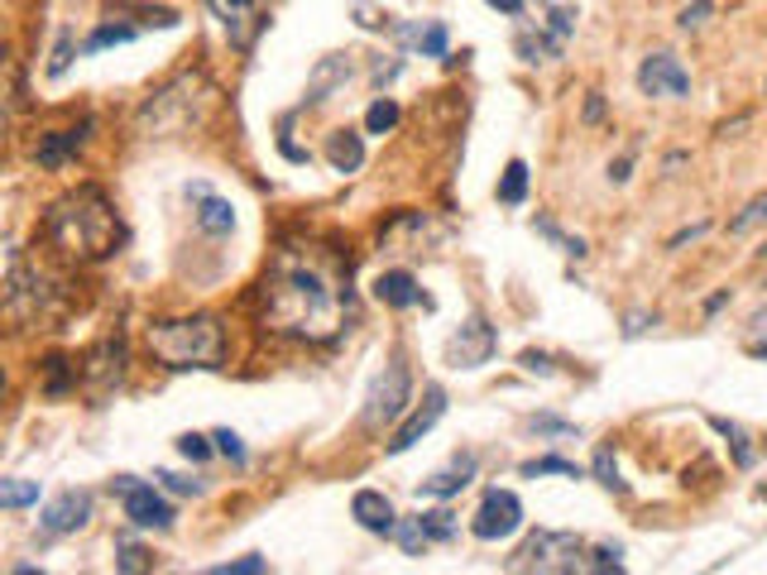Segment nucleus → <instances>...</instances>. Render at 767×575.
<instances>
[{
  "label": "nucleus",
  "instance_id": "aec40b11",
  "mask_svg": "<svg viewBox=\"0 0 767 575\" xmlns=\"http://www.w3.org/2000/svg\"><path fill=\"white\" fill-rule=\"evenodd\" d=\"M82 149V135L77 129H53V135L38 139V164L44 168H68V159Z\"/></svg>",
  "mask_w": 767,
  "mask_h": 575
},
{
  "label": "nucleus",
  "instance_id": "ddd939ff",
  "mask_svg": "<svg viewBox=\"0 0 767 575\" xmlns=\"http://www.w3.org/2000/svg\"><path fill=\"white\" fill-rule=\"evenodd\" d=\"M87 518H91V494L87 489H68V494H58V499L44 508L38 528L53 532V538H68V532L87 528Z\"/></svg>",
  "mask_w": 767,
  "mask_h": 575
},
{
  "label": "nucleus",
  "instance_id": "f03ea898",
  "mask_svg": "<svg viewBox=\"0 0 767 575\" xmlns=\"http://www.w3.org/2000/svg\"><path fill=\"white\" fill-rule=\"evenodd\" d=\"M44 235L53 250H63L68 259H105L125 240L121 216H115V206L97 188H77L53 202L44 216Z\"/></svg>",
  "mask_w": 767,
  "mask_h": 575
},
{
  "label": "nucleus",
  "instance_id": "bb28decb",
  "mask_svg": "<svg viewBox=\"0 0 767 575\" xmlns=\"http://www.w3.org/2000/svg\"><path fill=\"white\" fill-rule=\"evenodd\" d=\"M0 504H5V508H30V504H38V485H34V480H0Z\"/></svg>",
  "mask_w": 767,
  "mask_h": 575
},
{
  "label": "nucleus",
  "instance_id": "c9c22d12",
  "mask_svg": "<svg viewBox=\"0 0 767 575\" xmlns=\"http://www.w3.org/2000/svg\"><path fill=\"white\" fill-rule=\"evenodd\" d=\"M211 441H216V451L226 455L231 465H245V447H241V437H235L231 427H221V431H211Z\"/></svg>",
  "mask_w": 767,
  "mask_h": 575
},
{
  "label": "nucleus",
  "instance_id": "cd10ccee",
  "mask_svg": "<svg viewBox=\"0 0 767 575\" xmlns=\"http://www.w3.org/2000/svg\"><path fill=\"white\" fill-rule=\"evenodd\" d=\"M341 77H351V63L341 58V54H336V58H326L322 68H316V82H312V101H322L326 91H332V87L341 82Z\"/></svg>",
  "mask_w": 767,
  "mask_h": 575
},
{
  "label": "nucleus",
  "instance_id": "473e14b6",
  "mask_svg": "<svg viewBox=\"0 0 767 575\" xmlns=\"http://www.w3.org/2000/svg\"><path fill=\"white\" fill-rule=\"evenodd\" d=\"M763 221H767V198H753V202L744 206V216L730 221V235H748L753 226H763Z\"/></svg>",
  "mask_w": 767,
  "mask_h": 575
},
{
  "label": "nucleus",
  "instance_id": "2f4dec72",
  "mask_svg": "<svg viewBox=\"0 0 767 575\" xmlns=\"http://www.w3.org/2000/svg\"><path fill=\"white\" fill-rule=\"evenodd\" d=\"M537 235H547L552 245H562L566 255H576V259H586L590 250H586V240H580V235H562L557 226H552V221H537Z\"/></svg>",
  "mask_w": 767,
  "mask_h": 575
},
{
  "label": "nucleus",
  "instance_id": "de8ad7c7",
  "mask_svg": "<svg viewBox=\"0 0 767 575\" xmlns=\"http://www.w3.org/2000/svg\"><path fill=\"white\" fill-rule=\"evenodd\" d=\"M763 499H767V485H763Z\"/></svg>",
  "mask_w": 767,
  "mask_h": 575
},
{
  "label": "nucleus",
  "instance_id": "a18cd8bd",
  "mask_svg": "<svg viewBox=\"0 0 767 575\" xmlns=\"http://www.w3.org/2000/svg\"><path fill=\"white\" fill-rule=\"evenodd\" d=\"M489 10H499V15H523V0H485Z\"/></svg>",
  "mask_w": 767,
  "mask_h": 575
},
{
  "label": "nucleus",
  "instance_id": "4be33fe9",
  "mask_svg": "<svg viewBox=\"0 0 767 575\" xmlns=\"http://www.w3.org/2000/svg\"><path fill=\"white\" fill-rule=\"evenodd\" d=\"M393 538H399V546H403V556H422L432 546V532H427V522H422V514L418 518H399V528H393Z\"/></svg>",
  "mask_w": 767,
  "mask_h": 575
},
{
  "label": "nucleus",
  "instance_id": "9d476101",
  "mask_svg": "<svg viewBox=\"0 0 767 575\" xmlns=\"http://www.w3.org/2000/svg\"><path fill=\"white\" fill-rule=\"evenodd\" d=\"M121 379H125V341L115 336V341H101L82 360V384L91 398H105L111 388H121Z\"/></svg>",
  "mask_w": 767,
  "mask_h": 575
},
{
  "label": "nucleus",
  "instance_id": "39448f33",
  "mask_svg": "<svg viewBox=\"0 0 767 575\" xmlns=\"http://www.w3.org/2000/svg\"><path fill=\"white\" fill-rule=\"evenodd\" d=\"M586 542L576 532H533L519 556H509V571H580Z\"/></svg>",
  "mask_w": 767,
  "mask_h": 575
},
{
  "label": "nucleus",
  "instance_id": "a19ab883",
  "mask_svg": "<svg viewBox=\"0 0 767 575\" xmlns=\"http://www.w3.org/2000/svg\"><path fill=\"white\" fill-rule=\"evenodd\" d=\"M705 20H710V0H691V5L681 10V20H677V24H681V30H700Z\"/></svg>",
  "mask_w": 767,
  "mask_h": 575
},
{
  "label": "nucleus",
  "instance_id": "2eb2a0df",
  "mask_svg": "<svg viewBox=\"0 0 767 575\" xmlns=\"http://www.w3.org/2000/svg\"><path fill=\"white\" fill-rule=\"evenodd\" d=\"M351 518L360 522L365 532H375V538H393V528H399V514H393V504L383 499L379 489H355Z\"/></svg>",
  "mask_w": 767,
  "mask_h": 575
},
{
  "label": "nucleus",
  "instance_id": "e433bc0d",
  "mask_svg": "<svg viewBox=\"0 0 767 575\" xmlns=\"http://www.w3.org/2000/svg\"><path fill=\"white\" fill-rule=\"evenodd\" d=\"M594 475H600V485H604V489L624 494V480H619V465H614V455H610V451L594 455Z\"/></svg>",
  "mask_w": 767,
  "mask_h": 575
},
{
  "label": "nucleus",
  "instance_id": "dca6fc26",
  "mask_svg": "<svg viewBox=\"0 0 767 575\" xmlns=\"http://www.w3.org/2000/svg\"><path fill=\"white\" fill-rule=\"evenodd\" d=\"M326 164H332V173L351 178L365 168V135L360 129H332L326 135Z\"/></svg>",
  "mask_w": 767,
  "mask_h": 575
},
{
  "label": "nucleus",
  "instance_id": "4468645a",
  "mask_svg": "<svg viewBox=\"0 0 767 575\" xmlns=\"http://www.w3.org/2000/svg\"><path fill=\"white\" fill-rule=\"evenodd\" d=\"M207 5H211V15L226 24L231 44L245 48L249 38H255V24H259V15H264V5H269V0H207Z\"/></svg>",
  "mask_w": 767,
  "mask_h": 575
},
{
  "label": "nucleus",
  "instance_id": "0eeeda50",
  "mask_svg": "<svg viewBox=\"0 0 767 575\" xmlns=\"http://www.w3.org/2000/svg\"><path fill=\"white\" fill-rule=\"evenodd\" d=\"M115 494H121V508L135 528H154V532H168L174 528V504L164 499L154 485H144L135 475H115Z\"/></svg>",
  "mask_w": 767,
  "mask_h": 575
},
{
  "label": "nucleus",
  "instance_id": "f8f14e48",
  "mask_svg": "<svg viewBox=\"0 0 767 575\" xmlns=\"http://www.w3.org/2000/svg\"><path fill=\"white\" fill-rule=\"evenodd\" d=\"M638 87L647 91V97H671V101H681L686 91H691V72L681 68V58H671V54H653L638 68Z\"/></svg>",
  "mask_w": 767,
  "mask_h": 575
},
{
  "label": "nucleus",
  "instance_id": "b1692460",
  "mask_svg": "<svg viewBox=\"0 0 767 575\" xmlns=\"http://www.w3.org/2000/svg\"><path fill=\"white\" fill-rule=\"evenodd\" d=\"M399 115H403L399 101H393V97H379L375 106L365 111V135H389V129L399 125Z\"/></svg>",
  "mask_w": 767,
  "mask_h": 575
},
{
  "label": "nucleus",
  "instance_id": "6e6552de",
  "mask_svg": "<svg viewBox=\"0 0 767 575\" xmlns=\"http://www.w3.org/2000/svg\"><path fill=\"white\" fill-rule=\"evenodd\" d=\"M523 528V499L513 489H485L480 508L470 514V532L480 542H504Z\"/></svg>",
  "mask_w": 767,
  "mask_h": 575
},
{
  "label": "nucleus",
  "instance_id": "423d86ee",
  "mask_svg": "<svg viewBox=\"0 0 767 575\" xmlns=\"http://www.w3.org/2000/svg\"><path fill=\"white\" fill-rule=\"evenodd\" d=\"M408 403H413V384H408V370H403V360H389V370H383V374L375 379V388H369L360 422H365L369 431L393 427V422H399V417L408 413Z\"/></svg>",
  "mask_w": 767,
  "mask_h": 575
},
{
  "label": "nucleus",
  "instance_id": "58836bf2",
  "mask_svg": "<svg viewBox=\"0 0 767 575\" xmlns=\"http://www.w3.org/2000/svg\"><path fill=\"white\" fill-rule=\"evenodd\" d=\"M547 30L566 44V38L576 34V10H571V5H557V10H552V20H547Z\"/></svg>",
  "mask_w": 767,
  "mask_h": 575
},
{
  "label": "nucleus",
  "instance_id": "f3484780",
  "mask_svg": "<svg viewBox=\"0 0 767 575\" xmlns=\"http://www.w3.org/2000/svg\"><path fill=\"white\" fill-rule=\"evenodd\" d=\"M375 297L383 307H418V303H427V297H422V288H418V279L408 269H383L379 279H375Z\"/></svg>",
  "mask_w": 767,
  "mask_h": 575
},
{
  "label": "nucleus",
  "instance_id": "6ab92c4d",
  "mask_svg": "<svg viewBox=\"0 0 767 575\" xmlns=\"http://www.w3.org/2000/svg\"><path fill=\"white\" fill-rule=\"evenodd\" d=\"M188 198H197V226H202L207 235H231L235 230V206L226 198H211V192L197 182V188H188Z\"/></svg>",
  "mask_w": 767,
  "mask_h": 575
},
{
  "label": "nucleus",
  "instance_id": "1a4fd4ad",
  "mask_svg": "<svg viewBox=\"0 0 767 575\" xmlns=\"http://www.w3.org/2000/svg\"><path fill=\"white\" fill-rule=\"evenodd\" d=\"M494 350H499L494 326L485 317H470L452 341H446V364H452V370H480V364L494 360Z\"/></svg>",
  "mask_w": 767,
  "mask_h": 575
},
{
  "label": "nucleus",
  "instance_id": "c03bdc74",
  "mask_svg": "<svg viewBox=\"0 0 767 575\" xmlns=\"http://www.w3.org/2000/svg\"><path fill=\"white\" fill-rule=\"evenodd\" d=\"M158 480H164V489H174V494H202V485H197V480H182V475H168V470H164V475H158Z\"/></svg>",
  "mask_w": 767,
  "mask_h": 575
},
{
  "label": "nucleus",
  "instance_id": "a878e982",
  "mask_svg": "<svg viewBox=\"0 0 767 575\" xmlns=\"http://www.w3.org/2000/svg\"><path fill=\"white\" fill-rule=\"evenodd\" d=\"M580 571H624V546H619V542L590 546V552L580 556Z\"/></svg>",
  "mask_w": 767,
  "mask_h": 575
},
{
  "label": "nucleus",
  "instance_id": "f704fd0d",
  "mask_svg": "<svg viewBox=\"0 0 767 575\" xmlns=\"http://www.w3.org/2000/svg\"><path fill=\"white\" fill-rule=\"evenodd\" d=\"M178 451L188 455L192 465H207V461H211V451H216V447H211L207 437H197V431H182V437H178Z\"/></svg>",
  "mask_w": 767,
  "mask_h": 575
},
{
  "label": "nucleus",
  "instance_id": "9b49d317",
  "mask_svg": "<svg viewBox=\"0 0 767 575\" xmlns=\"http://www.w3.org/2000/svg\"><path fill=\"white\" fill-rule=\"evenodd\" d=\"M442 413H446V388L442 384H427V394H422V408H413V417H408V422L393 431V441L383 451L389 455H403V451H413L422 437H427V431L442 422Z\"/></svg>",
  "mask_w": 767,
  "mask_h": 575
},
{
  "label": "nucleus",
  "instance_id": "79ce46f5",
  "mask_svg": "<svg viewBox=\"0 0 767 575\" xmlns=\"http://www.w3.org/2000/svg\"><path fill=\"white\" fill-rule=\"evenodd\" d=\"M68 63H73V34H63V38H58V48H53L48 72H53V77H63V72H68Z\"/></svg>",
  "mask_w": 767,
  "mask_h": 575
},
{
  "label": "nucleus",
  "instance_id": "72a5a7b5",
  "mask_svg": "<svg viewBox=\"0 0 767 575\" xmlns=\"http://www.w3.org/2000/svg\"><path fill=\"white\" fill-rule=\"evenodd\" d=\"M115 566H121V571H149L154 556L144 552V546H135V542H121V546H115Z\"/></svg>",
  "mask_w": 767,
  "mask_h": 575
},
{
  "label": "nucleus",
  "instance_id": "c756f323",
  "mask_svg": "<svg viewBox=\"0 0 767 575\" xmlns=\"http://www.w3.org/2000/svg\"><path fill=\"white\" fill-rule=\"evenodd\" d=\"M135 34H140L135 24H101V30L87 38V54H97V48H111V44H130Z\"/></svg>",
  "mask_w": 767,
  "mask_h": 575
},
{
  "label": "nucleus",
  "instance_id": "412c9836",
  "mask_svg": "<svg viewBox=\"0 0 767 575\" xmlns=\"http://www.w3.org/2000/svg\"><path fill=\"white\" fill-rule=\"evenodd\" d=\"M513 48H519V58H523V63H542V58H557L566 44H562V38L552 34V30H547V34H542V30H537V34H533V30H523L519 38H513Z\"/></svg>",
  "mask_w": 767,
  "mask_h": 575
},
{
  "label": "nucleus",
  "instance_id": "393cba45",
  "mask_svg": "<svg viewBox=\"0 0 767 575\" xmlns=\"http://www.w3.org/2000/svg\"><path fill=\"white\" fill-rule=\"evenodd\" d=\"M710 427L720 431V437H730V447H734V465H753V447H748V431L738 427V422H730V417H710Z\"/></svg>",
  "mask_w": 767,
  "mask_h": 575
},
{
  "label": "nucleus",
  "instance_id": "c85d7f7f",
  "mask_svg": "<svg viewBox=\"0 0 767 575\" xmlns=\"http://www.w3.org/2000/svg\"><path fill=\"white\" fill-rule=\"evenodd\" d=\"M523 475L527 480H537V475H571V480H580V465L576 461H562V455H542V461H527L523 465Z\"/></svg>",
  "mask_w": 767,
  "mask_h": 575
},
{
  "label": "nucleus",
  "instance_id": "f257e3e1",
  "mask_svg": "<svg viewBox=\"0 0 767 575\" xmlns=\"http://www.w3.org/2000/svg\"><path fill=\"white\" fill-rule=\"evenodd\" d=\"M259 317L274 336L288 341L326 346L341 336L351 317V293H346V269L336 259L308 245H284L269 259V273L259 283Z\"/></svg>",
  "mask_w": 767,
  "mask_h": 575
},
{
  "label": "nucleus",
  "instance_id": "37998d69",
  "mask_svg": "<svg viewBox=\"0 0 767 575\" xmlns=\"http://www.w3.org/2000/svg\"><path fill=\"white\" fill-rule=\"evenodd\" d=\"M519 364H523L527 374H552V356H537V350H523Z\"/></svg>",
  "mask_w": 767,
  "mask_h": 575
},
{
  "label": "nucleus",
  "instance_id": "20e7f679",
  "mask_svg": "<svg viewBox=\"0 0 767 575\" xmlns=\"http://www.w3.org/2000/svg\"><path fill=\"white\" fill-rule=\"evenodd\" d=\"M211 101H216V91H211V82L202 72H178L168 87H158L149 101L140 106V135H158V139H168V135H188V129H197L207 121V111H211Z\"/></svg>",
  "mask_w": 767,
  "mask_h": 575
},
{
  "label": "nucleus",
  "instance_id": "7c9ffc66",
  "mask_svg": "<svg viewBox=\"0 0 767 575\" xmlns=\"http://www.w3.org/2000/svg\"><path fill=\"white\" fill-rule=\"evenodd\" d=\"M422 58H446V24H427V30H413Z\"/></svg>",
  "mask_w": 767,
  "mask_h": 575
},
{
  "label": "nucleus",
  "instance_id": "7ed1b4c3",
  "mask_svg": "<svg viewBox=\"0 0 767 575\" xmlns=\"http://www.w3.org/2000/svg\"><path fill=\"white\" fill-rule=\"evenodd\" d=\"M144 346L168 370H221V360H226V331L207 312H192V317L178 322H154Z\"/></svg>",
  "mask_w": 767,
  "mask_h": 575
},
{
  "label": "nucleus",
  "instance_id": "ea45409f",
  "mask_svg": "<svg viewBox=\"0 0 767 575\" xmlns=\"http://www.w3.org/2000/svg\"><path fill=\"white\" fill-rule=\"evenodd\" d=\"M269 561L264 556H241V561H226V566H216V575H259Z\"/></svg>",
  "mask_w": 767,
  "mask_h": 575
},
{
  "label": "nucleus",
  "instance_id": "5701e85b",
  "mask_svg": "<svg viewBox=\"0 0 767 575\" xmlns=\"http://www.w3.org/2000/svg\"><path fill=\"white\" fill-rule=\"evenodd\" d=\"M523 198H527V164L513 159L504 168V178H499V202H504V206H523Z\"/></svg>",
  "mask_w": 767,
  "mask_h": 575
},
{
  "label": "nucleus",
  "instance_id": "4c0bfd02",
  "mask_svg": "<svg viewBox=\"0 0 767 575\" xmlns=\"http://www.w3.org/2000/svg\"><path fill=\"white\" fill-rule=\"evenodd\" d=\"M422 522H427L432 542H452L456 538V518L446 514V508H442V514H422Z\"/></svg>",
  "mask_w": 767,
  "mask_h": 575
},
{
  "label": "nucleus",
  "instance_id": "a211bd4d",
  "mask_svg": "<svg viewBox=\"0 0 767 575\" xmlns=\"http://www.w3.org/2000/svg\"><path fill=\"white\" fill-rule=\"evenodd\" d=\"M470 480H475V455L466 451V455H456L446 470H436L432 480H422L418 494H422V499H452V494H460Z\"/></svg>",
  "mask_w": 767,
  "mask_h": 575
},
{
  "label": "nucleus",
  "instance_id": "49530a36",
  "mask_svg": "<svg viewBox=\"0 0 767 575\" xmlns=\"http://www.w3.org/2000/svg\"><path fill=\"white\" fill-rule=\"evenodd\" d=\"M533 431H571L566 422H557V417H533V422H527Z\"/></svg>",
  "mask_w": 767,
  "mask_h": 575
}]
</instances>
